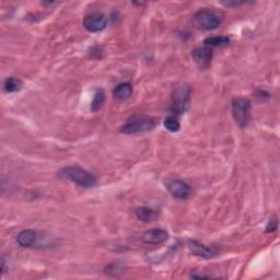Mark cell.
Listing matches in <instances>:
<instances>
[{"instance_id": "obj_11", "label": "cell", "mask_w": 280, "mask_h": 280, "mask_svg": "<svg viewBox=\"0 0 280 280\" xmlns=\"http://www.w3.org/2000/svg\"><path fill=\"white\" fill-rule=\"evenodd\" d=\"M36 236L37 234L34 230H23L17 236V243L22 247H30L35 243Z\"/></svg>"}, {"instance_id": "obj_7", "label": "cell", "mask_w": 280, "mask_h": 280, "mask_svg": "<svg viewBox=\"0 0 280 280\" xmlns=\"http://www.w3.org/2000/svg\"><path fill=\"white\" fill-rule=\"evenodd\" d=\"M107 19L102 14H90L84 17L83 19V27L87 31L91 33H96V32H101L106 28Z\"/></svg>"}, {"instance_id": "obj_20", "label": "cell", "mask_w": 280, "mask_h": 280, "mask_svg": "<svg viewBox=\"0 0 280 280\" xmlns=\"http://www.w3.org/2000/svg\"><path fill=\"white\" fill-rule=\"evenodd\" d=\"M226 7H238V6L243 5L244 3H241V2H225L222 3Z\"/></svg>"}, {"instance_id": "obj_18", "label": "cell", "mask_w": 280, "mask_h": 280, "mask_svg": "<svg viewBox=\"0 0 280 280\" xmlns=\"http://www.w3.org/2000/svg\"><path fill=\"white\" fill-rule=\"evenodd\" d=\"M105 272L110 276H117L119 273L124 272V266L121 263H113L106 267Z\"/></svg>"}, {"instance_id": "obj_5", "label": "cell", "mask_w": 280, "mask_h": 280, "mask_svg": "<svg viewBox=\"0 0 280 280\" xmlns=\"http://www.w3.org/2000/svg\"><path fill=\"white\" fill-rule=\"evenodd\" d=\"M251 102L243 97L236 99L232 103L233 119L240 127H245L251 119Z\"/></svg>"}, {"instance_id": "obj_3", "label": "cell", "mask_w": 280, "mask_h": 280, "mask_svg": "<svg viewBox=\"0 0 280 280\" xmlns=\"http://www.w3.org/2000/svg\"><path fill=\"white\" fill-rule=\"evenodd\" d=\"M155 128V122L151 117L141 115V114H135L130 116L121 128V132L123 134L132 135V134H141V133H149Z\"/></svg>"}, {"instance_id": "obj_14", "label": "cell", "mask_w": 280, "mask_h": 280, "mask_svg": "<svg viewBox=\"0 0 280 280\" xmlns=\"http://www.w3.org/2000/svg\"><path fill=\"white\" fill-rule=\"evenodd\" d=\"M230 43V38L228 36H212L208 37L204 41L205 46L213 48V47H220V46H226Z\"/></svg>"}, {"instance_id": "obj_6", "label": "cell", "mask_w": 280, "mask_h": 280, "mask_svg": "<svg viewBox=\"0 0 280 280\" xmlns=\"http://www.w3.org/2000/svg\"><path fill=\"white\" fill-rule=\"evenodd\" d=\"M165 186L169 193L178 199H187L192 194L191 186L181 180H169Z\"/></svg>"}, {"instance_id": "obj_16", "label": "cell", "mask_w": 280, "mask_h": 280, "mask_svg": "<svg viewBox=\"0 0 280 280\" xmlns=\"http://www.w3.org/2000/svg\"><path fill=\"white\" fill-rule=\"evenodd\" d=\"M21 88H22V81L20 79H18V78L9 77L5 81V90L9 93L17 92V91L21 90Z\"/></svg>"}, {"instance_id": "obj_15", "label": "cell", "mask_w": 280, "mask_h": 280, "mask_svg": "<svg viewBox=\"0 0 280 280\" xmlns=\"http://www.w3.org/2000/svg\"><path fill=\"white\" fill-rule=\"evenodd\" d=\"M104 101H105V94H104L102 89H97L93 96L92 103H91V109H92V112H99L103 106Z\"/></svg>"}, {"instance_id": "obj_12", "label": "cell", "mask_w": 280, "mask_h": 280, "mask_svg": "<svg viewBox=\"0 0 280 280\" xmlns=\"http://www.w3.org/2000/svg\"><path fill=\"white\" fill-rule=\"evenodd\" d=\"M133 94V86L128 82L120 83L119 86H116L113 90V95L115 99L120 101H125L129 99Z\"/></svg>"}, {"instance_id": "obj_4", "label": "cell", "mask_w": 280, "mask_h": 280, "mask_svg": "<svg viewBox=\"0 0 280 280\" xmlns=\"http://www.w3.org/2000/svg\"><path fill=\"white\" fill-rule=\"evenodd\" d=\"M193 24L199 30L204 31H210L217 29L219 25L222 22V18H221L217 12L212 10H199L193 16Z\"/></svg>"}, {"instance_id": "obj_10", "label": "cell", "mask_w": 280, "mask_h": 280, "mask_svg": "<svg viewBox=\"0 0 280 280\" xmlns=\"http://www.w3.org/2000/svg\"><path fill=\"white\" fill-rule=\"evenodd\" d=\"M169 239V233L163 229H152L142 234V241L146 244L160 245Z\"/></svg>"}, {"instance_id": "obj_17", "label": "cell", "mask_w": 280, "mask_h": 280, "mask_svg": "<svg viewBox=\"0 0 280 280\" xmlns=\"http://www.w3.org/2000/svg\"><path fill=\"white\" fill-rule=\"evenodd\" d=\"M164 127L171 133H178L181 129L180 122L178 120V117L175 115H170L167 116L164 120Z\"/></svg>"}, {"instance_id": "obj_13", "label": "cell", "mask_w": 280, "mask_h": 280, "mask_svg": "<svg viewBox=\"0 0 280 280\" xmlns=\"http://www.w3.org/2000/svg\"><path fill=\"white\" fill-rule=\"evenodd\" d=\"M136 216L144 222H151L158 217V212L147 207H141L136 210Z\"/></svg>"}, {"instance_id": "obj_2", "label": "cell", "mask_w": 280, "mask_h": 280, "mask_svg": "<svg viewBox=\"0 0 280 280\" xmlns=\"http://www.w3.org/2000/svg\"><path fill=\"white\" fill-rule=\"evenodd\" d=\"M191 88L187 83L175 84L172 91V103L171 110L174 115H181L185 113L190 106Z\"/></svg>"}, {"instance_id": "obj_1", "label": "cell", "mask_w": 280, "mask_h": 280, "mask_svg": "<svg viewBox=\"0 0 280 280\" xmlns=\"http://www.w3.org/2000/svg\"><path fill=\"white\" fill-rule=\"evenodd\" d=\"M60 177L86 188L93 187L97 183V180L93 174L83 170L79 166H66L62 169L60 171Z\"/></svg>"}, {"instance_id": "obj_19", "label": "cell", "mask_w": 280, "mask_h": 280, "mask_svg": "<svg viewBox=\"0 0 280 280\" xmlns=\"http://www.w3.org/2000/svg\"><path fill=\"white\" fill-rule=\"evenodd\" d=\"M277 228H278L277 220L272 219V220L269 221V223L267 225V227H266V231L268 232V233H271V232H273V231H276V230H277Z\"/></svg>"}, {"instance_id": "obj_9", "label": "cell", "mask_w": 280, "mask_h": 280, "mask_svg": "<svg viewBox=\"0 0 280 280\" xmlns=\"http://www.w3.org/2000/svg\"><path fill=\"white\" fill-rule=\"evenodd\" d=\"M192 57L198 67L207 68L212 60V49L207 46L197 47L193 50Z\"/></svg>"}, {"instance_id": "obj_8", "label": "cell", "mask_w": 280, "mask_h": 280, "mask_svg": "<svg viewBox=\"0 0 280 280\" xmlns=\"http://www.w3.org/2000/svg\"><path fill=\"white\" fill-rule=\"evenodd\" d=\"M188 247L194 255L203 257V258H212L219 254V249L216 246H206L200 244L197 241H190Z\"/></svg>"}]
</instances>
